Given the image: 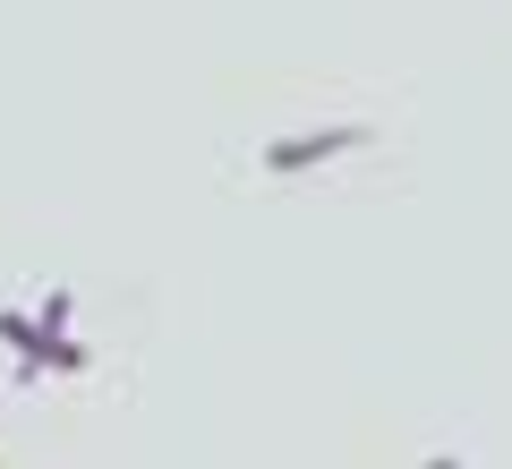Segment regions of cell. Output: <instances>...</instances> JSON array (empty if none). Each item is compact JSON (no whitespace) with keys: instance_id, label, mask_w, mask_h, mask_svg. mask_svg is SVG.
<instances>
[{"instance_id":"1","label":"cell","mask_w":512,"mask_h":469,"mask_svg":"<svg viewBox=\"0 0 512 469\" xmlns=\"http://www.w3.org/2000/svg\"><path fill=\"white\" fill-rule=\"evenodd\" d=\"M359 145H367L359 120H333V128H308V137H274V145H265V171H316V163L359 154Z\"/></svg>"},{"instance_id":"2","label":"cell","mask_w":512,"mask_h":469,"mask_svg":"<svg viewBox=\"0 0 512 469\" xmlns=\"http://www.w3.org/2000/svg\"><path fill=\"white\" fill-rule=\"evenodd\" d=\"M69 316H77L69 290H43V299H35V325H43V333H69Z\"/></svg>"},{"instance_id":"3","label":"cell","mask_w":512,"mask_h":469,"mask_svg":"<svg viewBox=\"0 0 512 469\" xmlns=\"http://www.w3.org/2000/svg\"><path fill=\"white\" fill-rule=\"evenodd\" d=\"M427 469H461V461H453V452H436V461H427Z\"/></svg>"}]
</instances>
